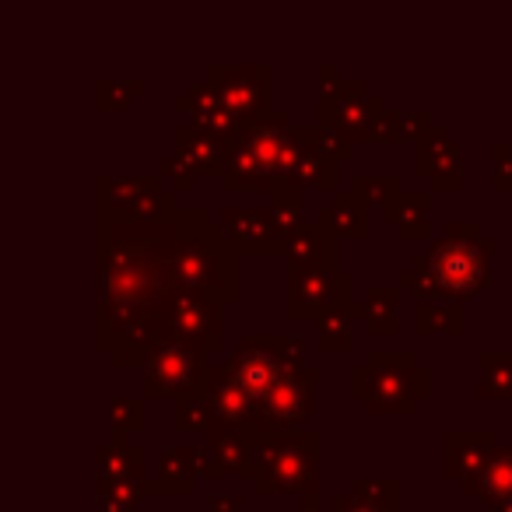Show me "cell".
<instances>
[{
    "label": "cell",
    "instance_id": "obj_1",
    "mask_svg": "<svg viewBox=\"0 0 512 512\" xmlns=\"http://www.w3.org/2000/svg\"><path fill=\"white\" fill-rule=\"evenodd\" d=\"M176 218V214H172ZM176 221H120L99 214L95 253V334L116 369H141L162 344L169 302Z\"/></svg>",
    "mask_w": 512,
    "mask_h": 512
},
{
    "label": "cell",
    "instance_id": "obj_2",
    "mask_svg": "<svg viewBox=\"0 0 512 512\" xmlns=\"http://www.w3.org/2000/svg\"><path fill=\"white\" fill-rule=\"evenodd\" d=\"M498 242L474 221H456L442 239L418 253L414 267L397 271V285L418 292V302H470L488 288Z\"/></svg>",
    "mask_w": 512,
    "mask_h": 512
},
{
    "label": "cell",
    "instance_id": "obj_3",
    "mask_svg": "<svg viewBox=\"0 0 512 512\" xmlns=\"http://www.w3.org/2000/svg\"><path fill=\"white\" fill-rule=\"evenodd\" d=\"M172 221H176V253H172L176 285L211 295L218 306H235L242 295V256L228 242L221 221H214L207 207H179Z\"/></svg>",
    "mask_w": 512,
    "mask_h": 512
},
{
    "label": "cell",
    "instance_id": "obj_4",
    "mask_svg": "<svg viewBox=\"0 0 512 512\" xmlns=\"http://www.w3.org/2000/svg\"><path fill=\"white\" fill-rule=\"evenodd\" d=\"M246 481H253L256 495L320 498V432L316 428L285 435L256 432Z\"/></svg>",
    "mask_w": 512,
    "mask_h": 512
},
{
    "label": "cell",
    "instance_id": "obj_5",
    "mask_svg": "<svg viewBox=\"0 0 512 512\" xmlns=\"http://www.w3.org/2000/svg\"><path fill=\"white\" fill-rule=\"evenodd\" d=\"M351 397L362 400L372 414L407 418L421 400L432 397V372L414 351H369L365 365L351 369Z\"/></svg>",
    "mask_w": 512,
    "mask_h": 512
},
{
    "label": "cell",
    "instance_id": "obj_6",
    "mask_svg": "<svg viewBox=\"0 0 512 512\" xmlns=\"http://www.w3.org/2000/svg\"><path fill=\"white\" fill-rule=\"evenodd\" d=\"M232 376L242 383V390L253 400V411L278 390L285 379L299 376L309 369L306 362V344L295 341L288 334H246L239 337L235 351L225 358Z\"/></svg>",
    "mask_w": 512,
    "mask_h": 512
},
{
    "label": "cell",
    "instance_id": "obj_7",
    "mask_svg": "<svg viewBox=\"0 0 512 512\" xmlns=\"http://www.w3.org/2000/svg\"><path fill=\"white\" fill-rule=\"evenodd\" d=\"M316 78H320L316 123L341 134L348 144L372 141V123L379 120V113H386L383 95H372L369 85L358 78H337V71L330 64L316 67Z\"/></svg>",
    "mask_w": 512,
    "mask_h": 512
},
{
    "label": "cell",
    "instance_id": "obj_8",
    "mask_svg": "<svg viewBox=\"0 0 512 512\" xmlns=\"http://www.w3.org/2000/svg\"><path fill=\"white\" fill-rule=\"evenodd\" d=\"M351 271L330 267H285V316L288 320H320L327 313L355 309Z\"/></svg>",
    "mask_w": 512,
    "mask_h": 512
},
{
    "label": "cell",
    "instance_id": "obj_9",
    "mask_svg": "<svg viewBox=\"0 0 512 512\" xmlns=\"http://www.w3.org/2000/svg\"><path fill=\"white\" fill-rule=\"evenodd\" d=\"M204 351L186 348L176 341H162L148 358H144L141 372H144V400H165L169 397L176 404L179 397H190V393H204L207 390V365Z\"/></svg>",
    "mask_w": 512,
    "mask_h": 512
},
{
    "label": "cell",
    "instance_id": "obj_10",
    "mask_svg": "<svg viewBox=\"0 0 512 512\" xmlns=\"http://www.w3.org/2000/svg\"><path fill=\"white\" fill-rule=\"evenodd\" d=\"M207 85L214 88V95L225 102L228 113H232L242 127L274 116L271 64H211L207 67Z\"/></svg>",
    "mask_w": 512,
    "mask_h": 512
},
{
    "label": "cell",
    "instance_id": "obj_11",
    "mask_svg": "<svg viewBox=\"0 0 512 512\" xmlns=\"http://www.w3.org/2000/svg\"><path fill=\"white\" fill-rule=\"evenodd\" d=\"M221 309L225 306H218L211 295L176 288L169 302V316H165L162 341H176L204 351V355H218V351H225V316H221Z\"/></svg>",
    "mask_w": 512,
    "mask_h": 512
},
{
    "label": "cell",
    "instance_id": "obj_12",
    "mask_svg": "<svg viewBox=\"0 0 512 512\" xmlns=\"http://www.w3.org/2000/svg\"><path fill=\"white\" fill-rule=\"evenodd\" d=\"M316 383H320V369L309 365L299 376L285 379L264 404L256 407L253 432L260 435H285V432H302L309 418L316 411Z\"/></svg>",
    "mask_w": 512,
    "mask_h": 512
},
{
    "label": "cell",
    "instance_id": "obj_13",
    "mask_svg": "<svg viewBox=\"0 0 512 512\" xmlns=\"http://www.w3.org/2000/svg\"><path fill=\"white\" fill-rule=\"evenodd\" d=\"M221 228L239 256H285L288 232L278 225L271 207H225Z\"/></svg>",
    "mask_w": 512,
    "mask_h": 512
},
{
    "label": "cell",
    "instance_id": "obj_14",
    "mask_svg": "<svg viewBox=\"0 0 512 512\" xmlns=\"http://www.w3.org/2000/svg\"><path fill=\"white\" fill-rule=\"evenodd\" d=\"M414 172L425 176L435 193H460L463 190L460 144L449 141L446 130L432 127L418 144H414Z\"/></svg>",
    "mask_w": 512,
    "mask_h": 512
},
{
    "label": "cell",
    "instance_id": "obj_15",
    "mask_svg": "<svg viewBox=\"0 0 512 512\" xmlns=\"http://www.w3.org/2000/svg\"><path fill=\"white\" fill-rule=\"evenodd\" d=\"M498 449V439L491 428H453L446 432V477L453 481H470L491 463Z\"/></svg>",
    "mask_w": 512,
    "mask_h": 512
},
{
    "label": "cell",
    "instance_id": "obj_16",
    "mask_svg": "<svg viewBox=\"0 0 512 512\" xmlns=\"http://www.w3.org/2000/svg\"><path fill=\"white\" fill-rule=\"evenodd\" d=\"M172 141H176V158L193 172V176H225L228 169V141L218 134H207V130L183 123V127L172 130Z\"/></svg>",
    "mask_w": 512,
    "mask_h": 512
},
{
    "label": "cell",
    "instance_id": "obj_17",
    "mask_svg": "<svg viewBox=\"0 0 512 512\" xmlns=\"http://www.w3.org/2000/svg\"><path fill=\"white\" fill-rule=\"evenodd\" d=\"M207 400H211L218 425L249 428L253 432V400H249V393L242 390V383L232 376L228 365H211V372H207Z\"/></svg>",
    "mask_w": 512,
    "mask_h": 512
},
{
    "label": "cell",
    "instance_id": "obj_18",
    "mask_svg": "<svg viewBox=\"0 0 512 512\" xmlns=\"http://www.w3.org/2000/svg\"><path fill=\"white\" fill-rule=\"evenodd\" d=\"M253 439L256 432L249 428H228L214 425L207 435V453H211V477H249V463H253Z\"/></svg>",
    "mask_w": 512,
    "mask_h": 512
},
{
    "label": "cell",
    "instance_id": "obj_19",
    "mask_svg": "<svg viewBox=\"0 0 512 512\" xmlns=\"http://www.w3.org/2000/svg\"><path fill=\"white\" fill-rule=\"evenodd\" d=\"M172 106H176L179 113H190L193 127L207 130V134L225 137L228 144H232L235 137H239V130H242V123L235 120L232 113H228V106L218 99V95H214V88L207 85V81L193 88V92L176 95V102H172Z\"/></svg>",
    "mask_w": 512,
    "mask_h": 512
},
{
    "label": "cell",
    "instance_id": "obj_20",
    "mask_svg": "<svg viewBox=\"0 0 512 512\" xmlns=\"http://www.w3.org/2000/svg\"><path fill=\"white\" fill-rule=\"evenodd\" d=\"M330 512H400L397 477H355L348 491L330 498Z\"/></svg>",
    "mask_w": 512,
    "mask_h": 512
},
{
    "label": "cell",
    "instance_id": "obj_21",
    "mask_svg": "<svg viewBox=\"0 0 512 512\" xmlns=\"http://www.w3.org/2000/svg\"><path fill=\"white\" fill-rule=\"evenodd\" d=\"M316 221L327 228L334 239H369V204L355 190H337L327 207L316 211Z\"/></svg>",
    "mask_w": 512,
    "mask_h": 512
},
{
    "label": "cell",
    "instance_id": "obj_22",
    "mask_svg": "<svg viewBox=\"0 0 512 512\" xmlns=\"http://www.w3.org/2000/svg\"><path fill=\"white\" fill-rule=\"evenodd\" d=\"M428 207H432V193L425 190H407L393 193L383 204V221L400 235V239H428L432 225H428Z\"/></svg>",
    "mask_w": 512,
    "mask_h": 512
},
{
    "label": "cell",
    "instance_id": "obj_23",
    "mask_svg": "<svg viewBox=\"0 0 512 512\" xmlns=\"http://www.w3.org/2000/svg\"><path fill=\"white\" fill-rule=\"evenodd\" d=\"M337 239L320 221H302L285 239V267H330L334 264Z\"/></svg>",
    "mask_w": 512,
    "mask_h": 512
},
{
    "label": "cell",
    "instance_id": "obj_24",
    "mask_svg": "<svg viewBox=\"0 0 512 512\" xmlns=\"http://www.w3.org/2000/svg\"><path fill=\"white\" fill-rule=\"evenodd\" d=\"M95 481H144V449L123 432H109V442L95 453Z\"/></svg>",
    "mask_w": 512,
    "mask_h": 512
},
{
    "label": "cell",
    "instance_id": "obj_25",
    "mask_svg": "<svg viewBox=\"0 0 512 512\" xmlns=\"http://www.w3.org/2000/svg\"><path fill=\"white\" fill-rule=\"evenodd\" d=\"M460 491L467 498H477L481 509H491V505L512 498V446H498L488 467L470 477V481H463Z\"/></svg>",
    "mask_w": 512,
    "mask_h": 512
},
{
    "label": "cell",
    "instance_id": "obj_26",
    "mask_svg": "<svg viewBox=\"0 0 512 512\" xmlns=\"http://www.w3.org/2000/svg\"><path fill=\"white\" fill-rule=\"evenodd\" d=\"M193 481L197 474L190 467L186 446H165L158 453V477L148 481V495H190Z\"/></svg>",
    "mask_w": 512,
    "mask_h": 512
},
{
    "label": "cell",
    "instance_id": "obj_27",
    "mask_svg": "<svg viewBox=\"0 0 512 512\" xmlns=\"http://www.w3.org/2000/svg\"><path fill=\"white\" fill-rule=\"evenodd\" d=\"M477 376V397L512 400V351H481Z\"/></svg>",
    "mask_w": 512,
    "mask_h": 512
},
{
    "label": "cell",
    "instance_id": "obj_28",
    "mask_svg": "<svg viewBox=\"0 0 512 512\" xmlns=\"http://www.w3.org/2000/svg\"><path fill=\"white\" fill-rule=\"evenodd\" d=\"M397 302H400V285H372L365 292V327L372 337H390L400 330L397 323Z\"/></svg>",
    "mask_w": 512,
    "mask_h": 512
},
{
    "label": "cell",
    "instance_id": "obj_29",
    "mask_svg": "<svg viewBox=\"0 0 512 512\" xmlns=\"http://www.w3.org/2000/svg\"><path fill=\"white\" fill-rule=\"evenodd\" d=\"M414 330H418V337H432V334L460 337L463 306L460 302H418L414 306Z\"/></svg>",
    "mask_w": 512,
    "mask_h": 512
},
{
    "label": "cell",
    "instance_id": "obj_30",
    "mask_svg": "<svg viewBox=\"0 0 512 512\" xmlns=\"http://www.w3.org/2000/svg\"><path fill=\"white\" fill-rule=\"evenodd\" d=\"M351 320H365V306L355 302V309L348 313H327L316 320V348L337 355V351H351L355 348V337H351Z\"/></svg>",
    "mask_w": 512,
    "mask_h": 512
},
{
    "label": "cell",
    "instance_id": "obj_31",
    "mask_svg": "<svg viewBox=\"0 0 512 512\" xmlns=\"http://www.w3.org/2000/svg\"><path fill=\"white\" fill-rule=\"evenodd\" d=\"M148 495V477L144 481H95V512H141Z\"/></svg>",
    "mask_w": 512,
    "mask_h": 512
},
{
    "label": "cell",
    "instance_id": "obj_32",
    "mask_svg": "<svg viewBox=\"0 0 512 512\" xmlns=\"http://www.w3.org/2000/svg\"><path fill=\"white\" fill-rule=\"evenodd\" d=\"M172 425L179 428V432H214V425H218V418H214V407L211 400H207V390L204 393H190V397H179L176 404H172Z\"/></svg>",
    "mask_w": 512,
    "mask_h": 512
},
{
    "label": "cell",
    "instance_id": "obj_33",
    "mask_svg": "<svg viewBox=\"0 0 512 512\" xmlns=\"http://www.w3.org/2000/svg\"><path fill=\"white\" fill-rule=\"evenodd\" d=\"M271 211L285 232L299 228L302 221H306L302 218V214H306V190L295 186V183H285V179H278V183L271 186Z\"/></svg>",
    "mask_w": 512,
    "mask_h": 512
},
{
    "label": "cell",
    "instance_id": "obj_34",
    "mask_svg": "<svg viewBox=\"0 0 512 512\" xmlns=\"http://www.w3.org/2000/svg\"><path fill=\"white\" fill-rule=\"evenodd\" d=\"M144 95V81L141 78H127V81H113L102 78L95 85V102H99L102 113H116V109H127L134 99Z\"/></svg>",
    "mask_w": 512,
    "mask_h": 512
},
{
    "label": "cell",
    "instance_id": "obj_35",
    "mask_svg": "<svg viewBox=\"0 0 512 512\" xmlns=\"http://www.w3.org/2000/svg\"><path fill=\"white\" fill-rule=\"evenodd\" d=\"M351 190H355L365 204L383 207L393 193H400V179H397V172H358V176L351 179Z\"/></svg>",
    "mask_w": 512,
    "mask_h": 512
},
{
    "label": "cell",
    "instance_id": "obj_36",
    "mask_svg": "<svg viewBox=\"0 0 512 512\" xmlns=\"http://www.w3.org/2000/svg\"><path fill=\"white\" fill-rule=\"evenodd\" d=\"M109 418H113V432H144V397H120L109 407Z\"/></svg>",
    "mask_w": 512,
    "mask_h": 512
},
{
    "label": "cell",
    "instance_id": "obj_37",
    "mask_svg": "<svg viewBox=\"0 0 512 512\" xmlns=\"http://www.w3.org/2000/svg\"><path fill=\"white\" fill-rule=\"evenodd\" d=\"M306 130H309V144H313L323 158H330V162H348V158L355 155V144H348L341 134H334V130L320 127V123H313V127H306Z\"/></svg>",
    "mask_w": 512,
    "mask_h": 512
},
{
    "label": "cell",
    "instance_id": "obj_38",
    "mask_svg": "<svg viewBox=\"0 0 512 512\" xmlns=\"http://www.w3.org/2000/svg\"><path fill=\"white\" fill-rule=\"evenodd\" d=\"M158 176L165 179V186H169L172 193H190L193 179H197L176 155H169V158H162V162H158Z\"/></svg>",
    "mask_w": 512,
    "mask_h": 512
},
{
    "label": "cell",
    "instance_id": "obj_39",
    "mask_svg": "<svg viewBox=\"0 0 512 512\" xmlns=\"http://www.w3.org/2000/svg\"><path fill=\"white\" fill-rule=\"evenodd\" d=\"M404 134H400V109H386L379 113V120L372 123V144H400Z\"/></svg>",
    "mask_w": 512,
    "mask_h": 512
},
{
    "label": "cell",
    "instance_id": "obj_40",
    "mask_svg": "<svg viewBox=\"0 0 512 512\" xmlns=\"http://www.w3.org/2000/svg\"><path fill=\"white\" fill-rule=\"evenodd\" d=\"M428 130H432V116L425 109H400V134H404V141L418 144Z\"/></svg>",
    "mask_w": 512,
    "mask_h": 512
},
{
    "label": "cell",
    "instance_id": "obj_41",
    "mask_svg": "<svg viewBox=\"0 0 512 512\" xmlns=\"http://www.w3.org/2000/svg\"><path fill=\"white\" fill-rule=\"evenodd\" d=\"M495 190L512 193V144L495 141Z\"/></svg>",
    "mask_w": 512,
    "mask_h": 512
},
{
    "label": "cell",
    "instance_id": "obj_42",
    "mask_svg": "<svg viewBox=\"0 0 512 512\" xmlns=\"http://www.w3.org/2000/svg\"><path fill=\"white\" fill-rule=\"evenodd\" d=\"M239 495H211L207 498V512H239Z\"/></svg>",
    "mask_w": 512,
    "mask_h": 512
},
{
    "label": "cell",
    "instance_id": "obj_43",
    "mask_svg": "<svg viewBox=\"0 0 512 512\" xmlns=\"http://www.w3.org/2000/svg\"><path fill=\"white\" fill-rule=\"evenodd\" d=\"M491 512H512V498H505V502L491 505Z\"/></svg>",
    "mask_w": 512,
    "mask_h": 512
},
{
    "label": "cell",
    "instance_id": "obj_44",
    "mask_svg": "<svg viewBox=\"0 0 512 512\" xmlns=\"http://www.w3.org/2000/svg\"><path fill=\"white\" fill-rule=\"evenodd\" d=\"M292 512H330V505H313V509H309V505H302V509H292Z\"/></svg>",
    "mask_w": 512,
    "mask_h": 512
},
{
    "label": "cell",
    "instance_id": "obj_45",
    "mask_svg": "<svg viewBox=\"0 0 512 512\" xmlns=\"http://www.w3.org/2000/svg\"><path fill=\"white\" fill-rule=\"evenodd\" d=\"M509 330H512V306H509Z\"/></svg>",
    "mask_w": 512,
    "mask_h": 512
},
{
    "label": "cell",
    "instance_id": "obj_46",
    "mask_svg": "<svg viewBox=\"0 0 512 512\" xmlns=\"http://www.w3.org/2000/svg\"><path fill=\"white\" fill-rule=\"evenodd\" d=\"M467 512H491V509H467Z\"/></svg>",
    "mask_w": 512,
    "mask_h": 512
},
{
    "label": "cell",
    "instance_id": "obj_47",
    "mask_svg": "<svg viewBox=\"0 0 512 512\" xmlns=\"http://www.w3.org/2000/svg\"><path fill=\"white\" fill-rule=\"evenodd\" d=\"M141 512H158V509H141Z\"/></svg>",
    "mask_w": 512,
    "mask_h": 512
}]
</instances>
